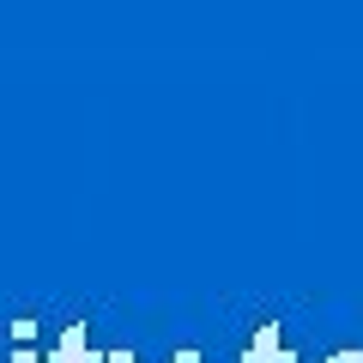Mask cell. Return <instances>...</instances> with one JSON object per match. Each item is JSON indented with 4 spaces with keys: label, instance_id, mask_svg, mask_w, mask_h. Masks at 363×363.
Returning a JSON list of instances; mask_svg holds the SVG:
<instances>
[{
    "label": "cell",
    "instance_id": "obj_1",
    "mask_svg": "<svg viewBox=\"0 0 363 363\" xmlns=\"http://www.w3.org/2000/svg\"><path fill=\"white\" fill-rule=\"evenodd\" d=\"M242 363H303V357H297V351L285 345L279 321H260L255 333H248V351H242Z\"/></svg>",
    "mask_w": 363,
    "mask_h": 363
},
{
    "label": "cell",
    "instance_id": "obj_2",
    "mask_svg": "<svg viewBox=\"0 0 363 363\" xmlns=\"http://www.w3.org/2000/svg\"><path fill=\"white\" fill-rule=\"evenodd\" d=\"M49 363H104L97 351H91V339H85V321L61 327V339H55V357H49Z\"/></svg>",
    "mask_w": 363,
    "mask_h": 363
},
{
    "label": "cell",
    "instance_id": "obj_3",
    "mask_svg": "<svg viewBox=\"0 0 363 363\" xmlns=\"http://www.w3.org/2000/svg\"><path fill=\"white\" fill-rule=\"evenodd\" d=\"M6 339H13V363H37V345H30V339H37V321H30V315H18V321L6 327Z\"/></svg>",
    "mask_w": 363,
    "mask_h": 363
},
{
    "label": "cell",
    "instance_id": "obj_4",
    "mask_svg": "<svg viewBox=\"0 0 363 363\" xmlns=\"http://www.w3.org/2000/svg\"><path fill=\"white\" fill-rule=\"evenodd\" d=\"M321 363H363V345H345V351H333V357H321Z\"/></svg>",
    "mask_w": 363,
    "mask_h": 363
},
{
    "label": "cell",
    "instance_id": "obj_5",
    "mask_svg": "<svg viewBox=\"0 0 363 363\" xmlns=\"http://www.w3.org/2000/svg\"><path fill=\"white\" fill-rule=\"evenodd\" d=\"M169 363H200V351H194V345H182V351H176Z\"/></svg>",
    "mask_w": 363,
    "mask_h": 363
},
{
    "label": "cell",
    "instance_id": "obj_6",
    "mask_svg": "<svg viewBox=\"0 0 363 363\" xmlns=\"http://www.w3.org/2000/svg\"><path fill=\"white\" fill-rule=\"evenodd\" d=\"M104 363H140V357H133V351H109Z\"/></svg>",
    "mask_w": 363,
    "mask_h": 363
}]
</instances>
